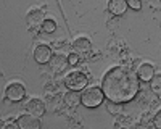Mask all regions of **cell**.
Listing matches in <instances>:
<instances>
[{"instance_id":"277c9868","label":"cell","mask_w":161,"mask_h":129,"mask_svg":"<svg viewBox=\"0 0 161 129\" xmlns=\"http://www.w3.org/2000/svg\"><path fill=\"white\" fill-rule=\"evenodd\" d=\"M5 95L10 102H21L26 97V87L21 82H10L5 87Z\"/></svg>"},{"instance_id":"d6986e66","label":"cell","mask_w":161,"mask_h":129,"mask_svg":"<svg viewBox=\"0 0 161 129\" xmlns=\"http://www.w3.org/2000/svg\"><path fill=\"white\" fill-rule=\"evenodd\" d=\"M3 129H18V126H16L15 123H8V124L3 126Z\"/></svg>"},{"instance_id":"7c38bea8","label":"cell","mask_w":161,"mask_h":129,"mask_svg":"<svg viewBox=\"0 0 161 129\" xmlns=\"http://www.w3.org/2000/svg\"><path fill=\"white\" fill-rule=\"evenodd\" d=\"M108 11L114 16H123L127 11V3L126 0H110L108 2Z\"/></svg>"},{"instance_id":"ac0fdd59","label":"cell","mask_w":161,"mask_h":129,"mask_svg":"<svg viewBox=\"0 0 161 129\" xmlns=\"http://www.w3.org/2000/svg\"><path fill=\"white\" fill-rule=\"evenodd\" d=\"M150 82H155L153 84V89H155V92H159V76H155L153 79Z\"/></svg>"},{"instance_id":"30bf717a","label":"cell","mask_w":161,"mask_h":129,"mask_svg":"<svg viewBox=\"0 0 161 129\" xmlns=\"http://www.w3.org/2000/svg\"><path fill=\"white\" fill-rule=\"evenodd\" d=\"M90 41L87 37H77L74 44H73V48H74V53L79 55V57H86L89 52H90Z\"/></svg>"},{"instance_id":"8992f818","label":"cell","mask_w":161,"mask_h":129,"mask_svg":"<svg viewBox=\"0 0 161 129\" xmlns=\"http://www.w3.org/2000/svg\"><path fill=\"white\" fill-rule=\"evenodd\" d=\"M44 20H45V13L40 8H32V10H29L28 15H26V24L29 26V29L40 28V24L44 23Z\"/></svg>"},{"instance_id":"ba28073f","label":"cell","mask_w":161,"mask_h":129,"mask_svg":"<svg viewBox=\"0 0 161 129\" xmlns=\"http://www.w3.org/2000/svg\"><path fill=\"white\" fill-rule=\"evenodd\" d=\"M26 111H28L29 115H32V116H36V118H40L44 113H45V110H47V107H45V103L40 100V98H31V100H28V103H26Z\"/></svg>"},{"instance_id":"9a60e30c","label":"cell","mask_w":161,"mask_h":129,"mask_svg":"<svg viewBox=\"0 0 161 129\" xmlns=\"http://www.w3.org/2000/svg\"><path fill=\"white\" fill-rule=\"evenodd\" d=\"M106 110H108V113H111V115H118V113H121V110H123V105L108 100V103H106Z\"/></svg>"},{"instance_id":"5bb4252c","label":"cell","mask_w":161,"mask_h":129,"mask_svg":"<svg viewBox=\"0 0 161 129\" xmlns=\"http://www.w3.org/2000/svg\"><path fill=\"white\" fill-rule=\"evenodd\" d=\"M40 29H42L45 34H52L57 31V23L53 20H44V23L40 24Z\"/></svg>"},{"instance_id":"8fae6325","label":"cell","mask_w":161,"mask_h":129,"mask_svg":"<svg viewBox=\"0 0 161 129\" xmlns=\"http://www.w3.org/2000/svg\"><path fill=\"white\" fill-rule=\"evenodd\" d=\"M48 64H50L52 71H55V73H63L66 68L69 66V64H68V58H66L64 55H61V53L53 55L52 60L48 61Z\"/></svg>"},{"instance_id":"2e32d148","label":"cell","mask_w":161,"mask_h":129,"mask_svg":"<svg viewBox=\"0 0 161 129\" xmlns=\"http://www.w3.org/2000/svg\"><path fill=\"white\" fill-rule=\"evenodd\" d=\"M66 58H68V64H69V66H77L79 61H80V57H79V55H76L74 52H73V53H69Z\"/></svg>"},{"instance_id":"e0dca14e","label":"cell","mask_w":161,"mask_h":129,"mask_svg":"<svg viewBox=\"0 0 161 129\" xmlns=\"http://www.w3.org/2000/svg\"><path fill=\"white\" fill-rule=\"evenodd\" d=\"M126 3H127V8H132L134 11H139L142 8L140 0H126Z\"/></svg>"},{"instance_id":"3957f363","label":"cell","mask_w":161,"mask_h":129,"mask_svg":"<svg viewBox=\"0 0 161 129\" xmlns=\"http://www.w3.org/2000/svg\"><path fill=\"white\" fill-rule=\"evenodd\" d=\"M87 84H89V77L80 71H71L64 77V86L69 90H77L79 92V90L86 89Z\"/></svg>"},{"instance_id":"4fadbf2b","label":"cell","mask_w":161,"mask_h":129,"mask_svg":"<svg viewBox=\"0 0 161 129\" xmlns=\"http://www.w3.org/2000/svg\"><path fill=\"white\" fill-rule=\"evenodd\" d=\"M63 100L69 108H76L77 105H80V92H77V90H69V92L64 94Z\"/></svg>"},{"instance_id":"ffe728a7","label":"cell","mask_w":161,"mask_h":129,"mask_svg":"<svg viewBox=\"0 0 161 129\" xmlns=\"http://www.w3.org/2000/svg\"><path fill=\"white\" fill-rule=\"evenodd\" d=\"M155 124H156V129H159V115H156V118H155Z\"/></svg>"},{"instance_id":"5b68a950","label":"cell","mask_w":161,"mask_h":129,"mask_svg":"<svg viewBox=\"0 0 161 129\" xmlns=\"http://www.w3.org/2000/svg\"><path fill=\"white\" fill-rule=\"evenodd\" d=\"M16 126L18 129H40V120L36 118V116L29 115V113H24L21 116H18L16 120Z\"/></svg>"},{"instance_id":"6da1fadb","label":"cell","mask_w":161,"mask_h":129,"mask_svg":"<svg viewBox=\"0 0 161 129\" xmlns=\"http://www.w3.org/2000/svg\"><path fill=\"white\" fill-rule=\"evenodd\" d=\"M100 89L105 98L123 105L136 98L140 90V81L134 70L127 66H114L103 76Z\"/></svg>"},{"instance_id":"9c48e42d","label":"cell","mask_w":161,"mask_h":129,"mask_svg":"<svg viewBox=\"0 0 161 129\" xmlns=\"http://www.w3.org/2000/svg\"><path fill=\"white\" fill-rule=\"evenodd\" d=\"M137 77L139 81H143V82H150L153 77H155V66L152 63H142L140 66L137 68Z\"/></svg>"},{"instance_id":"7a4b0ae2","label":"cell","mask_w":161,"mask_h":129,"mask_svg":"<svg viewBox=\"0 0 161 129\" xmlns=\"http://www.w3.org/2000/svg\"><path fill=\"white\" fill-rule=\"evenodd\" d=\"M105 100V95L102 92V89L98 86H90L82 89L80 92V105H84L87 108H97L100 107Z\"/></svg>"},{"instance_id":"52a82bcc","label":"cell","mask_w":161,"mask_h":129,"mask_svg":"<svg viewBox=\"0 0 161 129\" xmlns=\"http://www.w3.org/2000/svg\"><path fill=\"white\" fill-rule=\"evenodd\" d=\"M53 57V52L48 45L45 44H40L34 48V60L39 63V64H47Z\"/></svg>"}]
</instances>
